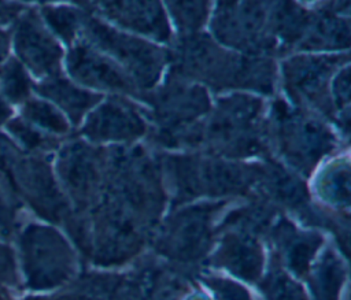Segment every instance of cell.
<instances>
[{
  "instance_id": "30bf717a",
  "label": "cell",
  "mask_w": 351,
  "mask_h": 300,
  "mask_svg": "<svg viewBox=\"0 0 351 300\" xmlns=\"http://www.w3.org/2000/svg\"><path fill=\"white\" fill-rule=\"evenodd\" d=\"M138 114L119 101H107L90 114L84 132L92 140H126L144 133Z\"/></svg>"
},
{
  "instance_id": "cb8c5ba5",
  "label": "cell",
  "mask_w": 351,
  "mask_h": 300,
  "mask_svg": "<svg viewBox=\"0 0 351 300\" xmlns=\"http://www.w3.org/2000/svg\"><path fill=\"white\" fill-rule=\"evenodd\" d=\"M262 290L269 300H307L300 286L278 270L266 277Z\"/></svg>"
},
{
  "instance_id": "8fae6325",
  "label": "cell",
  "mask_w": 351,
  "mask_h": 300,
  "mask_svg": "<svg viewBox=\"0 0 351 300\" xmlns=\"http://www.w3.org/2000/svg\"><path fill=\"white\" fill-rule=\"evenodd\" d=\"M337 58H293L284 64L287 86L298 97L311 103L322 99L328 78L336 67Z\"/></svg>"
},
{
  "instance_id": "8992f818",
  "label": "cell",
  "mask_w": 351,
  "mask_h": 300,
  "mask_svg": "<svg viewBox=\"0 0 351 300\" xmlns=\"http://www.w3.org/2000/svg\"><path fill=\"white\" fill-rule=\"evenodd\" d=\"M280 144L284 155L298 167L308 170L333 144L330 133L315 119L291 114L287 107L277 108Z\"/></svg>"
},
{
  "instance_id": "1f68e13d",
  "label": "cell",
  "mask_w": 351,
  "mask_h": 300,
  "mask_svg": "<svg viewBox=\"0 0 351 300\" xmlns=\"http://www.w3.org/2000/svg\"><path fill=\"white\" fill-rule=\"evenodd\" d=\"M11 116V108L10 104L5 101V99L0 93V126L8 123Z\"/></svg>"
},
{
  "instance_id": "ffe728a7",
  "label": "cell",
  "mask_w": 351,
  "mask_h": 300,
  "mask_svg": "<svg viewBox=\"0 0 351 300\" xmlns=\"http://www.w3.org/2000/svg\"><path fill=\"white\" fill-rule=\"evenodd\" d=\"M261 173L263 174L262 178L266 188L276 196V199L293 204H298L304 199L303 185L281 167L271 164L270 167L261 170Z\"/></svg>"
},
{
  "instance_id": "83f0119b",
  "label": "cell",
  "mask_w": 351,
  "mask_h": 300,
  "mask_svg": "<svg viewBox=\"0 0 351 300\" xmlns=\"http://www.w3.org/2000/svg\"><path fill=\"white\" fill-rule=\"evenodd\" d=\"M328 195L332 200L347 201L348 200V170H336L328 174Z\"/></svg>"
},
{
  "instance_id": "d6986e66",
  "label": "cell",
  "mask_w": 351,
  "mask_h": 300,
  "mask_svg": "<svg viewBox=\"0 0 351 300\" xmlns=\"http://www.w3.org/2000/svg\"><path fill=\"white\" fill-rule=\"evenodd\" d=\"M22 119L47 133H66L69 125L64 116L49 103L40 99H27L22 107Z\"/></svg>"
},
{
  "instance_id": "e0dca14e",
  "label": "cell",
  "mask_w": 351,
  "mask_h": 300,
  "mask_svg": "<svg viewBox=\"0 0 351 300\" xmlns=\"http://www.w3.org/2000/svg\"><path fill=\"white\" fill-rule=\"evenodd\" d=\"M280 237L284 241L288 266L299 275H303L319 245V238L314 234L307 236L296 232L289 233L284 225L282 229H280Z\"/></svg>"
},
{
  "instance_id": "5bb4252c",
  "label": "cell",
  "mask_w": 351,
  "mask_h": 300,
  "mask_svg": "<svg viewBox=\"0 0 351 300\" xmlns=\"http://www.w3.org/2000/svg\"><path fill=\"white\" fill-rule=\"evenodd\" d=\"M58 171L67 190L78 200L89 195L99 174L93 152L82 144H71L60 152Z\"/></svg>"
},
{
  "instance_id": "4dcf8cb0",
  "label": "cell",
  "mask_w": 351,
  "mask_h": 300,
  "mask_svg": "<svg viewBox=\"0 0 351 300\" xmlns=\"http://www.w3.org/2000/svg\"><path fill=\"white\" fill-rule=\"evenodd\" d=\"M11 36L8 32L0 29V67L7 62L8 52H10Z\"/></svg>"
},
{
  "instance_id": "44dd1931",
  "label": "cell",
  "mask_w": 351,
  "mask_h": 300,
  "mask_svg": "<svg viewBox=\"0 0 351 300\" xmlns=\"http://www.w3.org/2000/svg\"><path fill=\"white\" fill-rule=\"evenodd\" d=\"M343 281V268L333 255H326L314 275L313 288L317 300H337Z\"/></svg>"
},
{
  "instance_id": "836d02e7",
  "label": "cell",
  "mask_w": 351,
  "mask_h": 300,
  "mask_svg": "<svg viewBox=\"0 0 351 300\" xmlns=\"http://www.w3.org/2000/svg\"><path fill=\"white\" fill-rule=\"evenodd\" d=\"M23 300H43V299H23Z\"/></svg>"
},
{
  "instance_id": "ba28073f",
  "label": "cell",
  "mask_w": 351,
  "mask_h": 300,
  "mask_svg": "<svg viewBox=\"0 0 351 300\" xmlns=\"http://www.w3.org/2000/svg\"><path fill=\"white\" fill-rule=\"evenodd\" d=\"M210 208L195 207L180 212L163 238V251L178 259H195L208 242Z\"/></svg>"
},
{
  "instance_id": "9c48e42d",
  "label": "cell",
  "mask_w": 351,
  "mask_h": 300,
  "mask_svg": "<svg viewBox=\"0 0 351 300\" xmlns=\"http://www.w3.org/2000/svg\"><path fill=\"white\" fill-rule=\"evenodd\" d=\"M67 67L70 74L85 85L122 92L133 90L132 81L121 68L85 44H77L70 51Z\"/></svg>"
},
{
  "instance_id": "277c9868",
  "label": "cell",
  "mask_w": 351,
  "mask_h": 300,
  "mask_svg": "<svg viewBox=\"0 0 351 300\" xmlns=\"http://www.w3.org/2000/svg\"><path fill=\"white\" fill-rule=\"evenodd\" d=\"M86 32L90 41L114 55L141 85L151 86L158 79L163 60L159 48L118 33L95 19L86 21Z\"/></svg>"
},
{
  "instance_id": "484cf974",
  "label": "cell",
  "mask_w": 351,
  "mask_h": 300,
  "mask_svg": "<svg viewBox=\"0 0 351 300\" xmlns=\"http://www.w3.org/2000/svg\"><path fill=\"white\" fill-rule=\"evenodd\" d=\"M18 263L14 249L0 240V286H16Z\"/></svg>"
},
{
  "instance_id": "2e32d148",
  "label": "cell",
  "mask_w": 351,
  "mask_h": 300,
  "mask_svg": "<svg viewBox=\"0 0 351 300\" xmlns=\"http://www.w3.org/2000/svg\"><path fill=\"white\" fill-rule=\"evenodd\" d=\"M37 92L64 110L73 122H78L85 111L99 100L96 95L80 89L58 75L44 79L37 86Z\"/></svg>"
},
{
  "instance_id": "52a82bcc",
  "label": "cell",
  "mask_w": 351,
  "mask_h": 300,
  "mask_svg": "<svg viewBox=\"0 0 351 300\" xmlns=\"http://www.w3.org/2000/svg\"><path fill=\"white\" fill-rule=\"evenodd\" d=\"M217 37L243 49L270 47L265 34V5L261 3H222L214 21Z\"/></svg>"
},
{
  "instance_id": "3957f363",
  "label": "cell",
  "mask_w": 351,
  "mask_h": 300,
  "mask_svg": "<svg viewBox=\"0 0 351 300\" xmlns=\"http://www.w3.org/2000/svg\"><path fill=\"white\" fill-rule=\"evenodd\" d=\"M261 101L247 96L222 100L207 126V137L229 155H248L261 148L255 126Z\"/></svg>"
},
{
  "instance_id": "d6a6232c",
  "label": "cell",
  "mask_w": 351,
  "mask_h": 300,
  "mask_svg": "<svg viewBox=\"0 0 351 300\" xmlns=\"http://www.w3.org/2000/svg\"><path fill=\"white\" fill-rule=\"evenodd\" d=\"M0 300H5V297H4V292L0 289Z\"/></svg>"
},
{
  "instance_id": "6da1fadb",
  "label": "cell",
  "mask_w": 351,
  "mask_h": 300,
  "mask_svg": "<svg viewBox=\"0 0 351 300\" xmlns=\"http://www.w3.org/2000/svg\"><path fill=\"white\" fill-rule=\"evenodd\" d=\"M181 66L188 73L217 86H248L270 92L271 64L258 58H236L204 38H188L182 45Z\"/></svg>"
},
{
  "instance_id": "603a6c76",
  "label": "cell",
  "mask_w": 351,
  "mask_h": 300,
  "mask_svg": "<svg viewBox=\"0 0 351 300\" xmlns=\"http://www.w3.org/2000/svg\"><path fill=\"white\" fill-rule=\"evenodd\" d=\"M41 12L47 25L62 40L71 41L75 37V33L80 25V18L74 10L67 7L45 5Z\"/></svg>"
},
{
  "instance_id": "7a4b0ae2",
  "label": "cell",
  "mask_w": 351,
  "mask_h": 300,
  "mask_svg": "<svg viewBox=\"0 0 351 300\" xmlns=\"http://www.w3.org/2000/svg\"><path fill=\"white\" fill-rule=\"evenodd\" d=\"M18 244L21 266L29 289H53L73 275V251L55 229L30 223L19 233Z\"/></svg>"
},
{
  "instance_id": "d4e9b609",
  "label": "cell",
  "mask_w": 351,
  "mask_h": 300,
  "mask_svg": "<svg viewBox=\"0 0 351 300\" xmlns=\"http://www.w3.org/2000/svg\"><path fill=\"white\" fill-rule=\"evenodd\" d=\"M170 7L178 25L185 29L199 27L207 14L206 3H171Z\"/></svg>"
},
{
  "instance_id": "7402d4cb",
  "label": "cell",
  "mask_w": 351,
  "mask_h": 300,
  "mask_svg": "<svg viewBox=\"0 0 351 300\" xmlns=\"http://www.w3.org/2000/svg\"><path fill=\"white\" fill-rule=\"evenodd\" d=\"M7 129L10 134L14 137V140L19 144V147L23 148L27 153L49 149L53 145V140L51 137L45 136L44 132L29 125L22 118L8 121Z\"/></svg>"
},
{
  "instance_id": "f1b7e54d",
  "label": "cell",
  "mask_w": 351,
  "mask_h": 300,
  "mask_svg": "<svg viewBox=\"0 0 351 300\" xmlns=\"http://www.w3.org/2000/svg\"><path fill=\"white\" fill-rule=\"evenodd\" d=\"M210 286L215 292L218 300H250L248 293L239 285L226 279H210Z\"/></svg>"
},
{
  "instance_id": "ac0fdd59",
  "label": "cell",
  "mask_w": 351,
  "mask_h": 300,
  "mask_svg": "<svg viewBox=\"0 0 351 300\" xmlns=\"http://www.w3.org/2000/svg\"><path fill=\"white\" fill-rule=\"evenodd\" d=\"M32 81L25 66L15 58H8L0 67V93L10 104H21L29 99Z\"/></svg>"
},
{
  "instance_id": "5b68a950",
  "label": "cell",
  "mask_w": 351,
  "mask_h": 300,
  "mask_svg": "<svg viewBox=\"0 0 351 300\" xmlns=\"http://www.w3.org/2000/svg\"><path fill=\"white\" fill-rule=\"evenodd\" d=\"M18 60L38 77L51 78L59 73L62 49L40 16L33 10H25L15 21L12 33Z\"/></svg>"
},
{
  "instance_id": "f546056e",
  "label": "cell",
  "mask_w": 351,
  "mask_h": 300,
  "mask_svg": "<svg viewBox=\"0 0 351 300\" xmlns=\"http://www.w3.org/2000/svg\"><path fill=\"white\" fill-rule=\"evenodd\" d=\"M25 11V5L19 3L0 1V25L16 21V18Z\"/></svg>"
},
{
  "instance_id": "4316f807",
  "label": "cell",
  "mask_w": 351,
  "mask_h": 300,
  "mask_svg": "<svg viewBox=\"0 0 351 300\" xmlns=\"http://www.w3.org/2000/svg\"><path fill=\"white\" fill-rule=\"evenodd\" d=\"M12 197L0 184V240L10 238L15 232L16 214Z\"/></svg>"
},
{
  "instance_id": "4fadbf2b",
  "label": "cell",
  "mask_w": 351,
  "mask_h": 300,
  "mask_svg": "<svg viewBox=\"0 0 351 300\" xmlns=\"http://www.w3.org/2000/svg\"><path fill=\"white\" fill-rule=\"evenodd\" d=\"M100 7L111 19H115L129 29L152 36L158 40L169 38V26L162 7L158 3L115 1L100 4Z\"/></svg>"
},
{
  "instance_id": "9a60e30c",
  "label": "cell",
  "mask_w": 351,
  "mask_h": 300,
  "mask_svg": "<svg viewBox=\"0 0 351 300\" xmlns=\"http://www.w3.org/2000/svg\"><path fill=\"white\" fill-rule=\"evenodd\" d=\"M218 262L244 279H255L262 267L259 245L247 236L229 234L217 253Z\"/></svg>"
},
{
  "instance_id": "7c38bea8",
  "label": "cell",
  "mask_w": 351,
  "mask_h": 300,
  "mask_svg": "<svg viewBox=\"0 0 351 300\" xmlns=\"http://www.w3.org/2000/svg\"><path fill=\"white\" fill-rule=\"evenodd\" d=\"M155 107L159 119L174 129L204 114L208 100L204 90L196 86L174 85L158 96Z\"/></svg>"
}]
</instances>
